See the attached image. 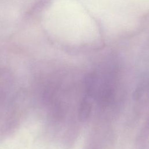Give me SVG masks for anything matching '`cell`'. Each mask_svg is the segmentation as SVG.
Wrapping results in <instances>:
<instances>
[{
	"mask_svg": "<svg viewBox=\"0 0 149 149\" xmlns=\"http://www.w3.org/2000/svg\"><path fill=\"white\" fill-rule=\"evenodd\" d=\"M6 74H0V133H5L8 128L11 105L9 83L6 81Z\"/></svg>",
	"mask_w": 149,
	"mask_h": 149,
	"instance_id": "obj_1",
	"label": "cell"
},
{
	"mask_svg": "<svg viewBox=\"0 0 149 149\" xmlns=\"http://www.w3.org/2000/svg\"><path fill=\"white\" fill-rule=\"evenodd\" d=\"M90 100H91L89 98L84 95L80 104L78 115L79 118L81 121L86 120L90 115L91 111V104Z\"/></svg>",
	"mask_w": 149,
	"mask_h": 149,
	"instance_id": "obj_2",
	"label": "cell"
}]
</instances>
